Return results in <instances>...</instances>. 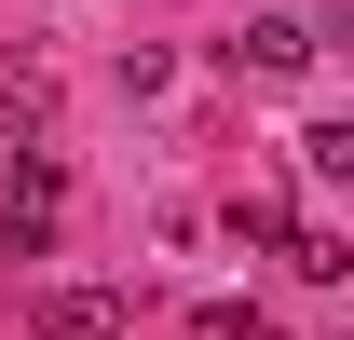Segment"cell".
I'll list each match as a JSON object with an SVG mask.
<instances>
[{
	"label": "cell",
	"instance_id": "obj_1",
	"mask_svg": "<svg viewBox=\"0 0 354 340\" xmlns=\"http://www.w3.org/2000/svg\"><path fill=\"white\" fill-rule=\"evenodd\" d=\"M232 68H259V82H300V68H313V28H300V14H245Z\"/></svg>",
	"mask_w": 354,
	"mask_h": 340
},
{
	"label": "cell",
	"instance_id": "obj_2",
	"mask_svg": "<svg viewBox=\"0 0 354 340\" xmlns=\"http://www.w3.org/2000/svg\"><path fill=\"white\" fill-rule=\"evenodd\" d=\"M28 327H41V340H123V299H109V286H41Z\"/></svg>",
	"mask_w": 354,
	"mask_h": 340
},
{
	"label": "cell",
	"instance_id": "obj_3",
	"mask_svg": "<svg viewBox=\"0 0 354 340\" xmlns=\"http://www.w3.org/2000/svg\"><path fill=\"white\" fill-rule=\"evenodd\" d=\"M0 245H28V258L55 245V164H28L14 191H0Z\"/></svg>",
	"mask_w": 354,
	"mask_h": 340
},
{
	"label": "cell",
	"instance_id": "obj_4",
	"mask_svg": "<svg viewBox=\"0 0 354 340\" xmlns=\"http://www.w3.org/2000/svg\"><path fill=\"white\" fill-rule=\"evenodd\" d=\"M55 109V82H41V55H0V136H28Z\"/></svg>",
	"mask_w": 354,
	"mask_h": 340
},
{
	"label": "cell",
	"instance_id": "obj_5",
	"mask_svg": "<svg viewBox=\"0 0 354 340\" xmlns=\"http://www.w3.org/2000/svg\"><path fill=\"white\" fill-rule=\"evenodd\" d=\"M300 164H313V177H327V191H354V109H327V123H313V136H300Z\"/></svg>",
	"mask_w": 354,
	"mask_h": 340
},
{
	"label": "cell",
	"instance_id": "obj_6",
	"mask_svg": "<svg viewBox=\"0 0 354 340\" xmlns=\"http://www.w3.org/2000/svg\"><path fill=\"white\" fill-rule=\"evenodd\" d=\"M286 272H300V286H341L354 245H341V232H300V245H286Z\"/></svg>",
	"mask_w": 354,
	"mask_h": 340
}]
</instances>
